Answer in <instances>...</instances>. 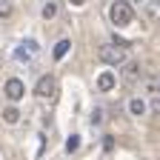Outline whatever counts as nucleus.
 Returning a JSON list of instances; mask_svg holds the SVG:
<instances>
[{"instance_id":"obj_1","label":"nucleus","mask_w":160,"mask_h":160,"mask_svg":"<svg viewBox=\"0 0 160 160\" xmlns=\"http://www.w3.org/2000/svg\"><path fill=\"white\" fill-rule=\"evenodd\" d=\"M126 46L129 43H123V40H117V43H103L97 49V57L103 60L106 66H123L126 63Z\"/></svg>"},{"instance_id":"obj_2","label":"nucleus","mask_w":160,"mask_h":160,"mask_svg":"<svg viewBox=\"0 0 160 160\" xmlns=\"http://www.w3.org/2000/svg\"><path fill=\"white\" fill-rule=\"evenodd\" d=\"M109 17H112V23L114 26H129L132 20H134V12H132V6L126 3V0H114V3L109 6Z\"/></svg>"},{"instance_id":"obj_3","label":"nucleus","mask_w":160,"mask_h":160,"mask_svg":"<svg viewBox=\"0 0 160 160\" xmlns=\"http://www.w3.org/2000/svg\"><path fill=\"white\" fill-rule=\"evenodd\" d=\"M3 92H6V97L12 100V103H17V100L26 94V86H23V80H20V77H9L6 86H3Z\"/></svg>"},{"instance_id":"obj_4","label":"nucleus","mask_w":160,"mask_h":160,"mask_svg":"<svg viewBox=\"0 0 160 160\" xmlns=\"http://www.w3.org/2000/svg\"><path fill=\"white\" fill-rule=\"evenodd\" d=\"M123 80H126L129 86L140 83V80H143V66H140V63H134V60H132V63L126 60V63H123Z\"/></svg>"},{"instance_id":"obj_5","label":"nucleus","mask_w":160,"mask_h":160,"mask_svg":"<svg viewBox=\"0 0 160 160\" xmlns=\"http://www.w3.org/2000/svg\"><path fill=\"white\" fill-rule=\"evenodd\" d=\"M54 89H57L54 77H40L37 86H34V94H37L40 100H46V97H54Z\"/></svg>"},{"instance_id":"obj_6","label":"nucleus","mask_w":160,"mask_h":160,"mask_svg":"<svg viewBox=\"0 0 160 160\" xmlns=\"http://www.w3.org/2000/svg\"><path fill=\"white\" fill-rule=\"evenodd\" d=\"M34 52H37V43H34V40H26V43H20V46H17L14 57L20 60V63H29V60L34 57Z\"/></svg>"},{"instance_id":"obj_7","label":"nucleus","mask_w":160,"mask_h":160,"mask_svg":"<svg viewBox=\"0 0 160 160\" xmlns=\"http://www.w3.org/2000/svg\"><path fill=\"white\" fill-rule=\"evenodd\" d=\"M114 86H117V80H114L112 72H103V74L97 77V92H112Z\"/></svg>"},{"instance_id":"obj_8","label":"nucleus","mask_w":160,"mask_h":160,"mask_svg":"<svg viewBox=\"0 0 160 160\" xmlns=\"http://www.w3.org/2000/svg\"><path fill=\"white\" fill-rule=\"evenodd\" d=\"M143 14H146V20H152V23H160V0H149Z\"/></svg>"},{"instance_id":"obj_9","label":"nucleus","mask_w":160,"mask_h":160,"mask_svg":"<svg viewBox=\"0 0 160 160\" xmlns=\"http://www.w3.org/2000/svg\"><path fill=\"white\" fill-rule=\"evenodd\" d=\"M69 49H72V40H66V37H63V40H57V43H54V52H52L54 60H63V57L69 54Z\"/></svg>"},{"instance_id":"obj_10","label":"nucleus","mask_w":160,"mask_h":160,"mask_svg":"<svg viewBox=\"0 0 160 160\" xmlns=\"http://www.w3.org/2000/svg\"><path fill=\"white\" fill-rule=\"evenodd\" d=\"M129 114H132V117L146 114V103H143L140 97H132V100H129Z\"/></svg>"},{"instance_id":"obj_11","label":"nucleus","mask_w":160,"mask_h":160,"mask_svg":"<svg viewBox=\"0 0 160 160\" xmlns=\"http://www.w3.org/2000/svg\"><path fill=\"white\" fill-rule=\"evenodd\" d=\"M40 14H43V20L57 17V3H54V0H46V3H43V9H40Z\"/></svg>"},{"instance_id":"obj_12","label":"nucleus","mask_w":160,"mask_h":160,"mask_svg":"<svg viewBox=\"0 0 160 160\" xmlns=\"http://www.w3.org/2000/svg\"><path fill=\"white\" fill-rule=\"evenodd\" d=\"M3 120H6L9 126H14L17 120H20V112H17L14 106H9V109H3Z\"/></svg>"},{"instance_id":"obj_13","label":"nucleus","mask_w":160,"mask_h":160,"mask_svg":"<svg viewBox=\"0 0 160 160\" xmlns=\"http://www.w3.org/2000/svg\"><path fill=\"white\" fill-rule=\"evenodd\" d=\"M77 146H80V137H77V134H72V137L66 140V152H77Z\"/></svg>"},{"instance_id":"obj_14","label":"nucleus","mask_w":160,"mask_h":160,"mask_svg":"<svg viewBox=\"0 0 160 160\" xmlns=\"http://www.w3.org/2000/svg\"><path fill=\"white\" fill-rule=\"evenodd\" d=\"M12 14V0H0V17H9Z\"/></svg>"},{"instance_id":"obj_15","label":"nucleus","mask_w":160,"mask_h":160,"mask_svg":"<svg viewBox=\"0 0 160 160\" xmlns=\"http://www.w3.org/2000/svg\"><path fill=\"white\" fill-rule=\"evenodd\" d=\"M92 123H103V109H94V114H92Z\"/></svg>"},{"instance_id":"obj_16","label":"nucleus","mask_w":160,"mask_h":160,"mask_svg":"<svg viewBox=\"0 0 160 160\" xmlns=\"http://www.w3.org/2000/svg\"><path fill=\"white\" fill-rule=\"evenodd\" d=\"M152 112H154V114H157V117H160V94H157V97H154V100H152Z\"/></svg>"},{"instance_id":"obj_17","label":"nucleus","mask_w":160,"mask_h":160,"mask_svg":"<svg viewBox=\"0 0 160 160\" xmlns=\"http://www.w3.org/2000/svg\"><path fill=\"white\" fill-rule=\"evenodd\" d=\"M69 3H72V6H83L86 0H69Z\"/></svg>"},{"instance_id":"obj_18","label":"nucleus","mask_w":160,"mask_h":160,"mask_svg":"<svg viewBox=\"0 0 160 160\" xmlns=\"http://www.w3.org/2000/svg\"><path fill=\"white\" fill-rule=\"evenodd\" d=\"M157 92H160V83H157Z\"/></svg>"}]
</instances>
